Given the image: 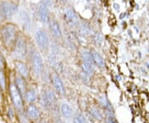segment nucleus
I'll return each mask as SVG.
<instances>
[{"label":"nucleus","instance_id":"f257e3e1","mask_svg":"<svg viewBox=\"0 0 149 123\" xmlns=\"http://www.w3.org/2000/svg\"><path fill=\"white\" fill-rule=\"evenodd\" d=\"M18 28L13 23H6L0 29V36L3 46L8 50H12L18 37Z\"/></svg>","mask_w":149,"mask_h":123},{"label":"nucleus","instance_id":"f03ea898","mask_svg":"<svg viewBox=\"0 0 149 123\" xmlns=\"http://www.w3.org/2000/svg\"><path fill=\"white\" fill-rule=\"evenodd\" d=\"M17 59H23L27 53V44L23 36L18 35L14 47L12 50Z\"/></svg>","mask_w":149,"mask_h":123},{"label":"nucleus","instance_id":"7ed1b4c3","mask_svg":"<svg viewBox=\"0 0 149 123\" xmlns=\"http://www.w3.org/2000/svg\"><path fill=\"white\" fill-rule=\"evenodd\" d=\"M17 12V5L13 1L3 0L0 3V15L3 18L9 19Z\"/></svg>","mask_w":149,"mask_h":123},{"label":"nucleus","instance_id":"20e7f679","mask_svg":"<svg viewBox=\"0 0 149 123\" xmlns=\"http://www.w3.org/2000/svg\"><path fill=\"white\" fill-rule=\"evenodd\" d=\"M35 41L38 48L43 51H47L50 47V40L47 34L43 30H38L35 34Z\"/></svg>","mask_w":149,"mask_h":123},{"label":"nucleus","instance_id":"39448f33","mask_svg":"<svg viewBox=\"0 0 149 123\" xmlns=\"http://www.w3.org/2000/svg\"><path fill=\"white\" fill-rule=\"evenodd\" d=\"M32 64L33 71L37 76L42 75L44 71V64H43L42 57L41 54L37 50L33 51L32 55Z\"/></svg>","mask_w":149,"mask_h":123},{"label":"nucleus","instance_id":"423d86ee","mask_svg":"<svg viewBox=\"0 0 149 123\" xmlns=\"http://www.w3.org/2000/svg\"><path fill=\"white\" fill-rule=\"evenodd\" d=\"M9 93L13 105L17 110H21L23 107V97L22 96L20 92L14 84H11L9 86Z\"/></svg>","mask_w":149,"mask_h":123},{"label":"nucleus","instance_id":"0eeeda50","mask_svg":"<svg viewBox=\"0 0 149 123\" xmlns=\"http://www.w3.org/2000/svg\"><path fill=\"white\" fill-rule=\"evenodd\" d=\"M50 0H42L40 5L38 7V15L40 20L43 23H47L49 21V6Z\"/></svg>","mask_w":149,"mask_h":123},{"label":"nucleus","instance_id":"6e6552de","mask_svg":"<svg viewBox=\"0 0 149 123\" xmlns=\"http://www.w3.org/2000/svg\"><path fill=\"white\" fill-rule=\"evenodd\" d=\"M64 19L70 27H74L78 24V16L73 8H67L65 11Z\"/></svg>","mask_w":149,"mask_h":123},{"label":"nucleus","instance_id":"1a4fd4ad","mask_svg":"<svg viewBox=\"0 0 149 123\" xmlns=\"http://www.w3.org/2000/svg\"><path fill=\"white\" fill-rule=\"evenodd\" d=\"M52 84H53L54 88H56V90L59 94H61V95L65 94V90L64 84L61 80V77L56 73L52 74Z\"/></svg>","mask_w":149,"mask_h":123},{"label":"nucleus","instance_id":"9d476101","mask_svg":"<svg viewBox=\"0 0 149 123\" xmlns=\"http://www.w3.org/2000/svg\"><path fill=\"white\" fill-rule=\"evenodd\" d=\"M48 23H49V27H50V31L52 33L54 37L57 39L62 38V32H61L58 22L53 18H49Z\"/></svg>","mask_w":149,"mask_h":123},{"label":"nucleus","instance_id":"9b49d317","mask_svg":"<svg viewBox=\"0 0 149 123\" xmlns=\"http://www.w3.org/2000/svg\"><path fill=\"white\" fill-rule=\"evenodd\" d=\"M15 68H16L17 74L20 75L21 77L24 78L25 79L28 78V76H29V70H28L27 64H25L24 62L17 59V60L15 61Z\"/></svg>","mask_w":149,"mask_h":123},{"label":"nucleus","instance_id":"f8f14e48","mask_svg":"<svg viewBox=\"0 0 149 123\" xmlns=\"http://www.w3.org/2000/svg\"><path fill=\"white\" fill-rule=\"evenodd\" d=\"M14 84L17 87V88L18 89V91L20 92L22 96L23 97V98H24L25 93L27 92V83H26V79L24 78L21 77L20 75H18V76L16 77Z\"/></svg>","mask_w":149,"mask_h":123},{"label":"nucleus","instance_id":"ddd939ff","mask_svg":"<svg viewBox=\"0 0 149 123\" xmlns=\"http://www.w3.org/2000/svg\"><path fill=\"white\" fill-rule=\"evenodd\" d=\"M91 55H92L93 61H94V64H95V65H97L99 68H101V69L104 68V66H105L104 60L103 59V58L101 57V55L98 53L95 50H91Z\"/></svg>","mask_w":149,"mask_h":123},{"label":"nucleus","instance_id":"4468645a","mask_svg":"<svg viewBox=\"0 0 149 123\" xmlns=\"http://www.w3.org/2000/svg\"><path fill=\"white\" fill-rule=\"evenodd\" d=\"M27 113L28 117L32 120H37L40 117V111L39 109L37 108L36 105H34L33 103L30 104L28 107H27Z\"/></svg>","mask_w":149,"mask_h":123},{"label":"nucleus","instance_id":"2eb2a0df","mask_svg":"<svg viewBox=\"0 0 149 123\" xmlns=\"http://www.w3.org/2000/svg\"><path fill=\"white\" fill-rule=\"evenodd\" d=\"M61 113L62 115V117L66 119H69L71 117L72 114H73V109L72 107L70 106L67 103H62L61 105Z\"/></svg>","mask_w":149,"mask_h":123},{"label":"nucleus","instance_id":"dca6fc26","mask_svg":"<svg viewBox=\"0 0 149 123\" xmlns=\"http://www.w3.org/2000/svg\"><path fill=\"white\" fill-rule=\"evenodd\" d=\"M24 98L26 99V101L28 103H30V104L34 103L37 100V93L33 89L27 90L26 93H25V96H24Z\"/></svg>","mask_w":149,"mask_h":123},{"label":"nucleus","instance_id":"f3484780","mask_svg":"<svg viewBox=\"0 0 149 123\" xmlns=\"http://www.w3.org/2000/svg\"><path fill=\"white\" fill-rule=\"evenodd\" d=\"M82 70L84 71L85 75H88V76H91L93 75L94 72H95V64H90V63H85V62H82Z\"/></svg>","mask_w":149,"mask_h":123},{"label":"nucleus","instance_id":"a211bd4d","mask_svg":"<svg viewBox=\"0 0 149 123\" xmlns=\"http://www.w3.org/2000/svg\"><path fill=\"white\" fill-rule=\"evenodd\" d=\"M81 56H82L83 62L95 64H94V61H93V59H92V55H91V50H83L82 53H81Z\"/></svg>","mask_w":149,"mask_h":123},{"label":"nucleus","instance_id":"6ab92c4d","mask_svg":"<svg viewBox=\"0 0 149 123\" xmlns=\"http://www.w3.org/2000/svg\"><path fill=\"white\" fill-rule=\"evenodd\" d=\"M7 88V80L3 70L0 69V88L3 91H5Z\"/></svg>","mask_w":149,"mask_h":123},{"label":"nucleus","instance_id":"aec40b11","mask_svg":"<svg viewBox=\"0 0 149 123\" xmlns=\"http://www.w3.org/2000/svg\"><path fill=\"white\" fill-rule=\"evenodd\" d=\"M45 95L47 98L48 102H50L51 106H52L54 103L56 102V96H55V93H53V91H52L51 89H47V91L45 92Z\"/></svg>","mask_w":149,"mask_h":123},{"label":"nucleus","instance_id":"412c9836","mask_svg":"<svg viewBox=\"0 0 149 123\" xmlns=\"http://www.w3.org/2000/svg\"><path fill=\"white\" fill-rule=\"evenodd\" d=\"M100 104L102 105V107H104L105 110H107V111H111V104H110L109 101L107 99V97H105L104 96L101 97L100 99Z\"/></svg>","mask_w":149,"mask_h":123},{"label":"nucleus","instance_id":"4be33fe9","mask_svg":"<svg viewBox=\"0 0 149 123\" xmlns=\"http://www.w3.org/2000/svg\"><path fill=\"white\" fill-rule=\"evenodd\" d=\"M91 116L94 118H95L96 120H102L103 118V115L102 113H100V111L96 108V107H93L91 109Z\"/></svg>","mask_w":149,"mask_h":123},{"label":"nucleus","instance_id":"5701e85b","mask_svg":"<svg viewBox=\"0 0 149 123\" xmlns=\"http://www.w3.org/2000/svg\"><path fill=\"white\" fill-rule=\"evenodd\" d=\"M20 17H21L22 21L23 22V24L25 26H29V24H30V18H29V16L27 13V12L21 11L20 12Z\"/></svg>","mask_w":149,"mask_h":123},{"label":"nucleus","instance_id":"b1692460","mask_svg":"<svg viewBox=\"0 0 149 123\" xmlns=\"http://www.w3.org/2000/svg\"><path fill=\"white\" fill-rule=\"evenodd\" d=\"M73 123H86L85 117L82 114H77L73 118Z\"/></svg>","mask_w":149,"mask_h":123},{"label":"nucleus","instance_id":"393cba45","mask_svg":"<svg viewBox=\"0 0 149 123\" xmlns=\"http://www.w3.org/2000/svg\"><path fill=\"white\" fill-rule=\"evenodd\" d=\"M94 39H95V42L97 46H100L103 42V37L100 33H96Z\"/></svg>","mask_w":149,"mask_h":123},{"label":"nucleus","instance_id":"a878e982","mask_svg":"<svg viewBox=\"0 0 149 123\" xmlns=\"http://www.w3.org/2000/svg\"><path fill=\"white\" fill-rule=\"evenodd\" d=\"M106 123H118V121L113 115H109L106 118Z\"/></svg>","mask_w":149,"mask_h":123},{"label":"nucleus","instance_id":"bb28decb","mask_svg":"<svg viewBox=\"0 0 149 123\" xmlns=\"http://www.w3.org/2000/svg\"><path fill=\"white\" fill-rule=\"evenodd\" d=\"M4 64H5V59L3 58V56L0 54V69H3L4 67Z\"/></svg>","mask_w":149,"mask_h":123},{"label":"nucleus","instance_id":"cd10ccee","mask_svg":"<svg viewBox=\"0 0 149 123\" xmlns=\"http://www.w3.org/2000/svg\"><path fill=\"white\" fill-rule=\"evenodd\" d=\"M57 2H59L60 3H62V4H65L66 2H67V0H57Z\"/></svg>","mask_w":149,"mask_h":123},{"label":"nucleus","instance_id":"c85d7f7f","mask_svg":"<svg viewBox=\"0 0 149 123\" xmlns=\"http://www.w3.org/2000/svg\"><path fill=\"white\" fill-rule=\"evenodd\" d=\"M56 123H63V122L61 121V119H60V118H57V120H56Z\"/></svg>","mask_w":149,"mask_h":123},{"label":"nucleus","instance_id":"c756f323","mask_svg":"<svg viewBox=\"0 0 149 123\" xmlns=\"http://www.w3.org/2000/svg\"><path fill=\"white\" fill-rule=\"evenodd\" d=\"M2 98L3 97H2V93H1V88H0V102L2 101Z\"/></svg>","mask_w":149,"mask_h":123},{"label":"nucleus","instance_id":"7c9ffc66","mask_svg":"<svg viewBox=\"0 0 149 123\" xmlns=\"http://www.w3.org/2000/svg\"><path fill=\"white\" fill-rule=\"evenodd\" d=\"M40 123H47V122H45V121H42Z\"/></svg>","mask_w":149,"mask_h":123},{"label":"nucleus","instance_id":"2f4dec72","mask_svg":"<svg viewBox=\"0 0 149 123\" xmlns=\"http://www.w3.org/2000/svg\"><path fill=\"white\" fill-rule=\"evenodd\" d=\"M11 1H12V0H11Z\"/></svg>","mask_w":149,"mask_h":123}]
</instances>
